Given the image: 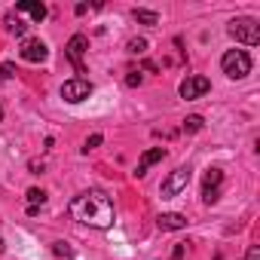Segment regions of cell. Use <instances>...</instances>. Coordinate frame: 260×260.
I'll use <instances>...</instances> for the list:
<instances>
[{
	"instance_id": "19",
	"label": "cell",
	"mask_w": 260,
	"mask_h": 260,
	"mask_svg": "<svg viewBox=\"0 0 260 260\" xmlns=\"http://www.w3.org/2000/svg\"><path fill=\"white\" fill-rule=\"evenodd\" d=\"M16 77V64H0V80H13Z\"/></svg>"
},
{
	"instance_id": "13",
	"label": "cell",
	"mask_w": 260,
	"mask_h": 260,
	"mask_svg": "<svg viewBox=\"0 0 260 260\" xmlns=\"http://www.w3.org/2000/svg\"><path fill=\"white\" fill-rule=\"evenodd\" d=\"M132 19L138 25H159V16L153 10H132Z\"/></svg>"
},
{
	"instance_id": "11",
	"label": "cell",
	"mask_w": 260,
	"mask_h": 260,
	"mask_svg": "<svg viewBox=\"0 0 260 260\" xmlns=\"http://www.w3.org/2000/svg\"><path fill=\"white\" fill-rule=\"evenodd\" d=\"M156 226H159L162 233H169V230H184V226H187V217L178 214V211H166V214L156 217Z\"/></svg>"
},
{
	"instance_id": "21",
	"label": "cell",
	"mask_w": 260,
	"mask_h": 260,
	"mask_svg": "<svg viewBox=\"0 0 260 260\" xmlns=\"http://www.w3.org/2000/svg\"><path fill=\"white\" fill-rule=\"evenodd\" d=\"M184 254H187V242L175 245V251H172V260H184Z\"/></svg>"
},
{
	"instance_id": "5",
	"label": "cell",
	"mask_w": 260,
	"mask_h": 260,
	"mask_svg": "<svg viewBox=\"0 0 260 260\" xmlns=\"http://www.w3.org/2000/svg\"><path fill=\"white\" fill-rule=\"evenodd\" d=\"M86 49H89V37H86V34H74V37L68 40V46H64V55H68V61L77 68V74H86V68H83Z\"/></svg>"
},
{
	"instance_id": "3",
	"label": "cell",
	"mask_w": 260,
	"mask_h": 260,
	"mask_svg": "<svg viewBox=\"0 0 260 260\" xmlns=\"http://www.w3.org/2000/svg\"><path fill=\"white\" fill-rule=\"evenodd\" d=\"M226 31H230V37L236 43H245V46H257L260 43V25H257V19H233Z\"/></svg>"
},
{
	"instance_id": "16",
	"label": "cell",
	"mask_w": 260,
	"mask_h": 260,
	"mask_svg": "<svg viewBox=\"0 0 260 260\" xmlns=\"http://www.w3.org/2000/svg\"><path fill=\"white\" fill-rule=\"evenodd\" d=\"M128 52H132V55H144V52H147V40H144V37L128 40Z\"/></svg>"
},
{
	"instance_id": "10",
	"label": "cell",
	"mask_w": 260,
	"mask_h": 260,
	"mask_svg": "<svg viewBox=\"0 0 260 260\" xmlns=\"http://www.w3.org/2000/svg\"><path fill=\"white\" fill-rule=\"evenodd\" d=\"M162 159H166V147H150V150L138 159V166H135V178H144L147 169L156 166V162H162Z\"/></svg>"
},
{
	"instance_id": "20",
	"label": "cell",
	"mask_w": 260,
	"mask_h": 260,
	"mask_svg": "<svg viewBox=\"0 0 260 260\" xmlns=\"http://www.w3.org/2000/svg\"><path fill=\"white\" fill-rule=\"evenodd\" d=\"M101 141H104V138H101V135H98V132H95V135H89V141H86V147H83V150H86V153H89V150H95V147H98V144H101Z\"/></svg>"
},
{
	"instance_id": "14",
	"label": "cell",
	"mask_w": 260,
	"mask_h": 260,
	"mask_svg": "<svg viewBox=\"0 0 260 260\" xmlns=\"http://www.w3.org/2000/svg\"><path fill=\"white\" fill-rule=\"evenodd\" d=\"M43 202H46V193L37 190V187H31V190H28V208H40Z\"/></svg>"
},
{
	"instance_id": "8",
	"label": "cell",
	"mask_w": 260,
	"mask_h": 260,
	"mask_svg": "<svg viewBox=\"0 0 260 260\" xmlns=\"http://www.w3.org/2000/svg\"><path fill=\"white\" fill-rule=\"evenodd\" d=\"M19 55H22L25 61H31V64H40V61H46L49 49H46V43H43V40H37V37H25V40H22Z\"/></svg>"
},
{
	"instance_id": "12",
	"label": "cell",
	"mask_w": 260,
	"mask_h": 260,
	"mask_svg": "<svg viewBox=\"0 0 260 260\" xmlns=\"http://www.w3.org/2000/svg\"><path fill=\"white\" fill-rule=\"evenodd\" d=\"M16 13H28L34 22H43V19H46V7H43V4H34V0H19V4H16Z\"/></svg>"
},
{
	"instance_id": "15",
	"label": "cell",
	"mask_w": 260,
	"mask_h": 260,
	"mask_svg": "<svg viewBox=\"0 0 260 260\" xmlns=\"http://www.w3.org/2000/svg\"><path fill=\"white\" fill-rule=\"evenodd\" d=\"M202 125H205V119H202L199 113H190V116L184 119V132H199Z\"/></svg>"
},
{
	"instance_id": "23",
	"label": "cell",
	"mask_w": 260,
	"mask_h": 260,
	"mask_svg": "<svg viewBox=\"0 0 260 260\" xmlns=\"http://www.w3.org/2000/svg\"><path fill=\"white\" fill-rule=\"evenodd\" d=\"M248 260H260V248H257V245L248 248Z\"/></svg>"
},
{
	"instance_id": "7",
	"label": "cell",
	"mask_w": 260,
	"mask_h": 260,
	"mask_svg": "<svg viewBox=\"0 0 260 260\" xmlns=\"http://www.w3.org/2000/svg\"><path fill=\"white\" fill-rule=\"evenodd\" d=\"M220 184H223V172L220 169H208L205 178H202V202L205 205H214L220 199Z\"/></svg>"
},
{
	"instance_id": "17",
	"label": "cell",
	"mask_w": 260,
	"mask_h": 260,
	"mask_svg": "<svg viewBox=\"0 0 260 260\" xmlns=\"http://www.w3.org/2000/svg\"><path fill=\"white\" fill-rule=\"evenodd\" d=\"M7 28H10L16 37H25V31H28V25H25V22H19V19H16V22L10 19V25H7Z\"/></svg>"
},
{
	"instance_id": "22",
	"label": "cell",
	"mask_w": 260,
	"mask_h": 260,
	"mask_svg": "<svg viewBox=\"0 0 260 260\" xmlns=\"http://www.w3.org/2000/svg\"><path fill=\"white\" fill-rule=\"evenodd\" d=\"M125 86H132V89H135V86H141V74H138V71H132V74L125 77Z\"/></svg>"
},
{
	"instance_id": "18",
	"label": "cell",
	"mask_w": 260,
	"mask_h": 260,
	"mask_svg": "<svg viewBox=\"0 0 260 260\" xmlns=\"http://www.w3.org/2000/svg\"><path fill=\"white\" fill-rule=\"evenodd\" d=\"M52 251H55L58 257H71V254H74V251H71V245H64V242H55V245H52Z\"/></svg>"
},
{
	"instance_id": "25",
	"label": "cell",
	"mask_w": 260,
	"mask_h": 260,
	"mask_svg": "<svg viewBox=\"0 0 260 260\" xmlns=\"http://www.w3.org/2000/svg\"><path fill=\"white\" fill-rule=\"evenodd\" d=\"M0 122H4V107H0Z\"/></svg>"
},
{
	"instance_id": "9",
	"label": "cell",
	"mask_w": 260,
	"mask_h": 260,
	"mask_svg": "<svg viewBox=\"0 0 260 260\" xmlns=\"http://www.w3.org/2000/svg\"><path fill=\"white\" fill-rule=\"evenodd\" d=\"M211 89V80L208 77H187L181 86H178V92H181V98H187V101H193V98H202L205 92Z\"/></svg>"
},
{
	"instance_id": "4",
	"label": "cell",
	"mask_w": 260,
	"mask_h": 260,
	"mask_svg": "<svg viewBox=\"0 0 260 260\" xmlns=\"http://www.w3.org/2000/svg\"><path fill=\"white\" fill-rule=\"evenodd\" d=\"M92 95V83L86 80V77H74V80H68L64 86H61V98L68 101V104H80V101H86Z\"/></svg>"
},
{
	"instance_id": "1",
	"label": "cell",
	"mask_w": 260,
	"mask_h": 260,
	"mask_svg": "<svg viewBox=\"0 0 260 260\" xmlns=\"http://www.w3.org/2000/svg\"><path fill=\"white\" fill-rule=\"evenodd\" d=\"M68 211H71L74 220L89 223V226H98V230H107L113 223V202L101 190H86V193L74 196Z\"/></svg>"
},
{
	"instance_id": "6",
	"label": "cell",
	"mask_w": 260,
	"mask_h": 260,
	"mask_svg": "<svg viewBox=\"0 0 260 260\" xmlns=\"http://www.w3.org/2000/svg\"><path fill=\"white\" fill-rule=\"evenodd\" d=\"M187 184H190V169H187V166H178V169L162 181V199H172V196L184 193Z\"/></svg>"
},
{
	"instance_id": "24",
	"label": "cell",
	"mask_w": 260,
	"mask_h": 260,
	"mask_svg": "<svg viewBox=\"0 0 260 260\" xmlns=\"http://www.w3.org/2000/svg\"><path fill=\"white\" fill-rule=\"evenodd\" d=\"M4 251H7V245H4V239H0V254H4Z\"/></svg>"
},
{
	"instance_id": "2",
	"label": "cell",
	"mask_w": 260,
	"mask_h": 260,
	"mask_svg": "<svg viewBox=\"0 0 260 260\" xmlns=\"http://www.w3.org/2000/svg\"><path fill=\"white\" fill-rule=\"evenodd\" d=\"M220 68H223V74L230 80H245L251 74V55L245 49H230V52H223Z\"/></svg>"
}]
</instances>
